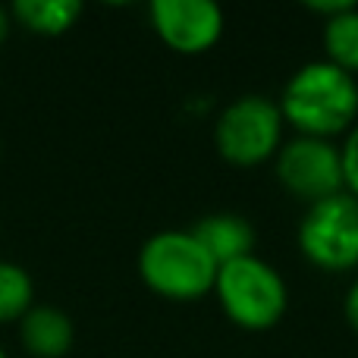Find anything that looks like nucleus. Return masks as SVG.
Here are the masks:
<instances>
[{
  "mask_svg": "<svg viewBox=\"0 0 358 358\" xmlns=\"http://www.w3.org/2000/svg\"><path fill=\"white\" fill-rule=\"evenodd\" d=\"M277 107L296 136L334 142L358 123V79L327 60H311L289 76Z\"/></svg>",
  "mask_w": 358,
  "mask_h": 358,
  "instance_id": "nucleus-1",
  "label": "nucleus"
},
{
  "mask_svg": "<svg viewBox=\"0 0 358 358\" xmlns=\"http://www.w3.org/2000/svg\"><path fill=\"white\" fill-rule=\"evenodd\" d=\"M217 271V261L192 229H161L138 252L142 283L170 302H195L214 292Z\"/></svg>",
  "mask_w": 358,
  "mask_h": 358,
  "instance_id": "nucleus-2",
  "label": "nucleus"
},
{
  "mask_svg": "<svg viewBox=\"0 0 358 358\" xmlns=\"http://www.w3.org/2000/svg\"><path fill=\"white\" fill-rule=\"evenodd\" d=\"M214 296L220 302L223 315L242 330H271L283 321L289 308V289L280 277L277 267H271L264 258L248 255V258L229 261L217 271Z\"/></svg>",
  "mask_w": 358,
  "mask_h": 358,
  "instance_id": "nucleus-3",
  "label": "nucleus"
},
{
  "mask_svg": "<svg viewBox=\"0 0 358 358\" xmlns=\"http://www.w3.org/2000/svg\"><path fill=\"white\" fill-rule=\"evenodd\" d=\"M283 113L264 94L229 101L214 123V148L233 167H258L277 157L283 145Z\"/></svg>",
  "mask_w": 358,
  "mask_h": 358,
  "instance_id": "nucleus-4",
  "label": "nucleus"
},
{
  "mask_svg": "<svg viewBox=\"0 0 358 358\" xmlns=\"http://www.w3.org/2000/svg\"><path fill=\"white\" fill-rule=\"evenodd\" d=\"M299 252L327 273L358 267V198L340 192L308 204L299 220Z\"/></svg>",
  "mask_w": 358,
  "mask_h": 358,
  "instance_id": "nucleus-5",
  "label": "nucleus"
},
{
  "mask_svg": "<svg viewBox=\"0 0 358 358\" xmlns=\"http://www.w3.org/2000/svg\"><path fill=\"white\" fill-rule=\"evenodd\" d=\"M273 173L289 195L305 204H317L330 195L346 192L340 145L330 138L292 136L289 142L280 145L273 157Z\"/></svg>",
  "mask_w": 358,
  "mask_h": 358,
  "instance_id": "nucleus-6",
  "label": "nucleus"
},
{
  "mask_svg": "<svg viewBox=\"0 0 358 358\" xmlns=\"http://www.w3.org/2000/svg\"><path fill=\"white\" fill-rule=\"evenodd\" d=\"M151 25L176 54H204L223 35V10L214 0H155Z\"/></svg>",
  "mask_w": 358,
  "mask_h": 358,
  "instance_id": "nucleus-7",
  "label": "nucleus"
},
{
  "mask_svg": "<svg viewBox=\"0 0 358 358\" xmlns=\"http://www.w3.org/2000/svg\"><path fill=\"white\" fill-rule=\"evenodd\" d=\"M19 340L31 358H63L76 340L66 311L54 305H31L19 321Z\"/></svg>",
  "mask_w": 358,
  "mask_h": 358,
  "instance_id": "nucleus-8",
  "label": "nucleus"
},
{
  "mask_svg": "<svg viewBox=\"0 0 358 358\" xmlns=\"http://www.w3.org/2000/svg\"><path fill=\"white\" fill-rule=\"evenodd\" d=\"M195 239L208 248V255L217 261V267L229 264V261H239L255 255V227L245 220L242 214H208L192 227Z\"/></svg>",
  "mask_w": 358,
  "mask_h": 358,
  "instance_id": "nucleus-9",
  "label": "nucleus"
},
{
  "mask_svg": "<svg viewBox=\"0 0 358 358\" xmlns=\"http://www.w3.org/2000/svg\"><path fill=\"white\" fill-rule=\"evenodd\" d=\"M16 22H22L35 35H63L82 16L79 0H16L10 10Z\"/></svg>",
  "mask_w": 358,
  "mask_h": 358,
  "instance_id": "nucleus-10",
  "label": "nucleus"
},
{
  "mask_svg": "<svg viewBox=\"0 0 358 358\" xmlns=\"http://www.w3.org/2000/svg\"><path fill=\"white\" fill-rule=\"evenodd\" d=\"M324 60L358 76V6H346L343 13L324 19Z\"/></svg>",
  "mask_w": 358,
  "mask_h": 358,
  "instance_id": "nucleus-11",
  "label": "nucleus"
},
{
  "mask_svg": "<svg viewBox=\"0 0 358 358\" xmlns=\"http://www.w3.org/2000/svg\"><path fill=\"white\" fill-rule=\"evenodd\" d=\"M31 302H35V286L29 271L13 261H0V324L22 321Z\"/></svg>",
  "mask_w": 358,
  "mask_h": 358,
  "instance_id": "nucleus-12",
  "label": "nucleus"
},
{
  "mask_svg": "<svg viewBox=\"0 0 358 358\" xmlns=\"http://www.w3.org/2000/svg\"><path fill=\"white\" fill-rule=\"evenodd\" d=\"M340 155H343V179H346V192L358 198V123L346 132L340 145Z\"/></svg>",
  "mask_w": 358,
  "mask_h": 358,
  "instance_id": "nucleus-13",
  "label": "nucleus"
},
{
  "mask_svg": "<svg viewBox=\"0 0 358 358\" xmlns=\"http://www.w3.org/2000/svg\"><path fill=\"white\" fill-rule=\"evenodd\" d=\"M343 311H346V321H349V327L358 334V280L352 286H349V292H346V302H343Z\"/></svg>",
  "mask_w": 358,
  "mask_h": 358,
  "instance_id": "nucleus-14",
  "label": "nucleus"
},
{
  "mask_svg": "<svg viewBox=\"0 0 358 358\" xmlns=\"http://www.w3.org/2000/svg\"><path fill=\"white\" fill-rule=\"evenodd\" d=\"M10 29H13V16H10V10H6V6H0V44L6 41Z\"/></svg>",
  "mask_w": 358,
  "mask_h": 358,
  "instance_id": "nucleus-15",
  "label": "nucleus"
},
{
  "mask_svg": "<svg viewBox=\"0 0 358 358\" xmlns=\"http://www.w3.org/2000/svg\"><path fill=\"white\" fill-rule=\"evenodd\" d=\"M0 358H6V352H3V346H0Z\"/></svg>",
  "mask_w": 358,
  "mask_h": 358,
  "instance_id": "nucleus-16",
  "label": "nucleus"
}]
</instances>
